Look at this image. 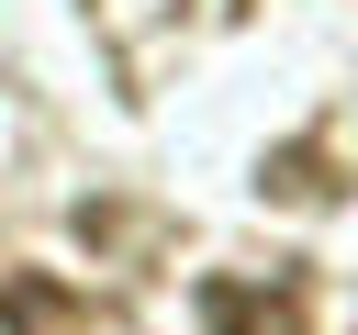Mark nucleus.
<instances>
[{"instance_id":"obj_1","label":"nucleus","mask_w":358,"mask_h":335,"mask_svg":"<svg viewBox=\"0 0 358 335\" xmlns=\"http://www.w3.org/2000/svg\"><path fill=\"white\" fill-rule=\"evenodd\" d=\"M201 324L213 335H313L302 279H201Z\"/></svg>"},{"instance_id":"obj_2","label":"nucleus","mask_w":358,"mask_h":335,"mask_svg":"<svg viewBox=\"0 0 358 335\" xmlns=\"http://www.w3.org/2000/svg\"><path fill=\"white\" fill-rule=\"evenodd\" d=\"M0 324H11V335H67L78 302H67L56 279H0Z\"/></svg>"}]
</instances>
